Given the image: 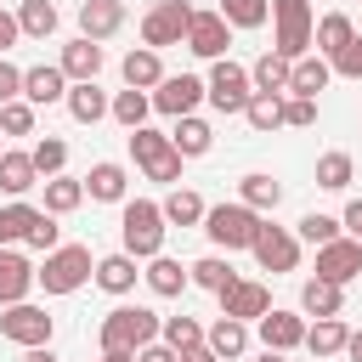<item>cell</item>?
I'll return each mask as SVG.
<instances>
[{
    "mask_svg": "<svg viewBox=\"0 0 362 362\" xmlns=\"http://www.w3.org/2000/svg\"><path fill=\"white\" fill-rule=\"evenodd\" d=\"M181 362H221V356H215V351H209V345H198V351H187V356H181Z\"/></svg>",
    "mask_w": 362,
    "mask_h": 362,
    "instance_id": "6f0895ef",
    "label": "cell"
},
{
    "mask_svg": "<svg viewBox=\"0 0 362 362\" xmlns=\"http://www.w3.org/2000/svg\"><path fill=\"white\" fill-rule=\"evenodd\" d=\"M209 90H204V79L198 74H164V85L153 90V107L158 113H170V119H187V113H198V102H204Z\"/></svg>",
    "mask_w": 362,
    "mask_h": 362,
    "instance_id": "7c38bea8",
    "label": "cell"
},
{
    "mask_svg": "<svg viewBox=\"0 0 362 362\" xmlns=\"http://www.w3.org/2000/svg\"><path fill=\"white\" fill-rule=\"evenodd\" d=\"M170 141H175V153H181V158H204V153L215 147V130H209V119H198V113H187V119H175V130H170Z\"/></svg>",
    "mask_w": 362,
    "mask_h": 362,
    "instance_id": "484cf974",
    "label": "cell"
},
{
    "mask_svg": "<svg viewBox=\"0 0 362 362\" xmlns=\"http://www.w3.org/2000/svg\"><path fill=\"white\" fill-rule=\"evenodd\" d=\"M136 277H141V272H136V255H124V249L96 260V288H107V294H130Z\"/></svg>",
    "mask_w": 362,
    "mask_h": 362,
    "instance_id": "4316f807",
    "label": "cell"
},
{
    "mask_svg": "<svg viewBox=\"0 0 362 362\" xmlns=\"http://www.w3.org/2000/svg\"><path fill=\"white\" fill-rule=\"evenodd\" d=\"M164 232H170V221H164V209H158L153 198H124V204H119V238H124V255H136V260L164 255Z\"/></svg>",
    "mask_w": 362,
    "mask_h": 362,
    "instance_id": "6da1fadb",
    "label": "cell"
},
{
    "mask_svg": "<svg viewBox=\"0 0 362 362\" xmlns=\"http://www.w3.org/2000/svg\"><path fill=\"white\" fill-rule=\"evenodd\" d=\"M260 345H266V351H294V345H305V317L272 305V311L260 317Z\"/></svg>",
    "mask_w": 362,
    "mask_h": 362,
    "instance_id": "2e32d148",
    "label": "cell"
},
{
    "mask_svg": "<svg viewBox=\"0 0 362 362\" xmlns=\"http://www.w3.org/2000/svg\"><path fill=\"white\" fill-rule=\"evenodd\" d=\"M232 45V23L221 11H192V28H187V51L204 57V62H221Z\"/></svg>",
    "mask_w": 362,
    "mask_h": 362,
    "instance_id": "8fae6325",
    "label": "cell"
},
{
    "mask_svg": "<svg viewBox=\"0 0 362 362\" xmlns=\"http://www.w3.org/2000/svg\"><path fill=\"white\" fill-rule=\"evenodd\" d=\"M215 11H221L232 28H260V23L272 17V0H221Z\"/></svg>",
    "mask_w": 362,
    "mask_h": 362,
    "instance_id": "f6af8a7d",
    "label": "cell"
},
{
    "mask_svg": "<svg viewBox=\"0 0 362 362\" xmlns=\"http://www.w3.org/2000/svg\"><path fill=\"white\" fill-rule=\"evenodd\" d=\"M351 40H356V23H351L345 11H328V17L317 23V40H311V45H317V57H328V62H334Z\"/></svg>",
    "mask_w": 362,
    "mask_h": 362,
    "instance_id": "f1b7e54d",
    "label": "cell"
},
{
    "mask_svg": "<svg viewBox=\"0 0 362 362\" xmlns=\"http://www.w3.org/2000/svg\"><path fill=\"white\" fill-rule=\"evenodd\" d=\"M204 90H209V107H215V113H243V107H249V96H255V79H249V68H243V62L221 57V62H209Z\"/></svg>",
    "mask_w": 362,
    "mask_h": 362,
    "instance_id": "52a82bcc",
    "label": "cell"
},
{
    "mask_svg": "<svg viewBox=\"0 0 362 362\" xmlns=\"http://www.w3.org/2000/svg\"><path fill=\"white\" fill-rule=\"evenodd\" d=\"M339 226H345V238H356V243H362V198H351V204H345Z\"/></svg>",
    "mask_w": 362,
    "mask_h": 362,
    "instance_id": "816d5d0a",
    "label": "cell"
},
{
    "mask_svg": "<svg viewBox=\"0 0 362 362\" xmlns=\"http://www.w3.org/2000/svg\"><path fill=\"white\" fill-rule=\"evenodd\" d=\"M158 209H164V221H170V226H204V215H209V204H204L192 187H175Z\"/></svg>",
    "mask_w": 362,
    "mask_h": 362,
    "instance_id": "836d02e7",
    "label": "cell"
},
{
    "mask_svg": "<svg viewBox=\"0 0 362 362\" xmlns=\"http://www.w3.org/2000/svg\"><path fill=\"white\" fill-rule=\"evenodd\" d=\"M34 283H40V272L28 266V255H17V249H0V305H23Z\"/></svg>",
    "mask_w": 362,
    "mask_h": 362,
    "instance_id": "ac0fdd59",
    "label": "cell"
},
{
    "mask_svg": "<svg viewBox=\"0 0 362 362\" xmlns=\"http://www.w3.org/2000/svg\"><path fill=\"white\" fill-rule=\"evenodd\" d=\"M147 113H153V90H130V85H124V90L113 96V113H107V119H119L124 130H141Z\"/></svg>",
    "mask_w": 362,
    "mask_h": 362,
    "instance_id": "8d00e7d4",
    "label": "cell"
},
{
    "mask_svg": "<svg viewBox=\"0 0 362 362\" xmlns=\"http://www.w3.org/2000/svg\"><path fill=\"white\" fill-rule=\"evenodd\" d=\"M17 28H23L28 40H51V34H57V6H51V0H23V6H17Z\"/></svg>",
    "mask_w": 362,
    "mask_h": 362,
    "instance_id": "ab89813d",
    "label": "cell"
},
{
    "mask_svg": "<svg viewBox=\"0 0 362 362\" xmlns=\"http://www.w3.org/2000/svg\"><path fill=\"white\" fill-rule=\"evenodd\" d=\"M57 68L68 74V85H85V79H96V74H102V45L79 34V40H68V45H62Z\"/></svg>",
    "mask_w": 362,
    "mask_h": 362,
    "instance_id": "d6986e66",
    "label": "cell"
},
{
    "mask_svg": "<svg viewBox=\"0 0 362 362\" xmlns=\"http://www.w3.org/2000/svg\"><path fill=\"white\" fill-rule=\"evenodd\" d=\"M23 362H57V351L51 345H34V351H23Z\"/></svg>",
    "mask_w": 362,
    "mask_h": 362,
    "instance_id": "9f6ffc18",
    "label": "cell"
},
{
    "mask_svg": "<svg viewBox=\"0 0 362 362\" xmlns=\"http://www.w3.org/2000/svg\"><path fill=\"white\" fill-rule=\"evenodd\" d=\"M0 334H6L11 345L34 351V345H51L57 317H51L45 305H34V300H23V305H0Z\"/></svg>",
    "mask_w": 362,
    "mask_h": 362,
    "instance_id": "ba28073f",
    "label": "cell"
},
{
    "mask_svg": "<svg viewBox=\"0 0 362 362\" xmlns=\"http://www.w3.org/2000/svg\"><path fill=\"white\" fill-rule=\"evenodd\" d=\"M272 311V288L266 283H249V277H238L226 294H221V317H238V322H260Z\"/></svg>",
    "mask_w": 362,
    "mask_h": 362,
    "instance_id": "5bb4252c",
    "label": "cell"
},
{
    "mask_svg": "<svg viewBox=\"0 0 362 362\" xmlns=\"http://www.w3.org/2000/svg\"><path fill=\"white\" fill-rule=\"evenodd\" d=\"M187 28H192V6H187V0H158V6L141 17V45H153V51L187 45Z\"/></svg>",
    "mask_w": 362,
    "mask_h": 362,
    "instance_id": "9c48e42d",
    "label": "cell"
},
{
    "mask_svg": "<svg viewBox=\"0 0 362 362\" xmlns=\"http://www.w3.org/2000/svg\"><path fill=\"white\" fill-rule=\"evenodd\" d=\"M79 204H85V181H74V175L45 181V215H74Z\"/></svg>",
    "mask_w": 362,
    "mask_h": 362,
    "instance_id": "f35d334b",
    "label": "cell"
},
{
    "mask_svg": "<svg viewBox=\"0 0 362 362\" xmlns=\"http://www.w3.org/2000/svg\"><path fill=\"white\" fill-rule=\"evenodd\" d=\"M141 277H147V288H153V294H158V300H175V294H181V288H187V283H192V272H187V266H181V260H170V255H153V260H147V272H141Z\"/></svg>",
    "mask_w": 362,
    "mask_h": 362,
    "instance_id": "cb8c5ba5",
    "label": "cell"
},
{
    "mask_svg": "<svg viewBox=\"0 0 362 362\" xmlns=\"http://www.w3.org/2000/svg\"><path fill=\"white\" fill-rule=\"evenodd\" d=\"M238 204H249L255 215H272V209L283 204V181H272L266 170H249V175L238 181Z\"/></svg>",
    "mask_w": 362,
    "mask_h": 362,
    "instance_id": "603a6c76",
    "label": "cell"
},
{
    "mask_svg": "<svg viewBox=\"0 0 362 362\" xmlns=\"http://www.w3.org/2000/svg\"><path fill=\"white\" fill-rule=\"evenodd\" d=\"M23 102L34 107H51V102H68V74L57 62H40V68H23Z\"/></svg>",
    "mask_w": 362,
    "mask_h": 362,
    "instance_id": "9a60e30c",
    "label": "cell"
},
{
    "mask_svg": "<svg viewBox=\"0 0 362 362\" xmlns=\"http://www.w3.org/2000/svg\"><path fill=\"white\" fill-rule=\"evenodd\" d=\"M124 28V0H79V34L85 40H113Z\"/></svg>",
    "mask_w": 362,
    "mask_h": 362,
    "instance_id": "e0dca14e",
    "label": "cell"
},
{
    "mask_svg": "<svg viewBox=\"0 0 362 362\" xmlns=\"http://www.w3.org/2000/svg\"><path fill=\"white\" fill-rule=\"evenodd\" d=\"M119 74H124L130 90H158V85H164V57H158L153 45H136V51H124Z\"/></svg>",
    "mask_w": 362,
    "mask_h": 362,
    "instance_id": "ffe728a7",
    "label": "cell"
},
{
    "mask_svg": "<svg viewBox=\"0 0 362 362\" xmlns=\"http://www.w3.org/2000/svg\"><path fill=\"white\" fill-rule=\"evenodd\" d=\"M28 187H40V170H34V158L6 147V158H0V192H6V198H23Z\"/></svg>",
    "mask_w": 362,
    "mask_h": 362,
    "instance_id": "4dcf8cb0",
    "label": "cell"
},
{
    "mask_svg": "<svg viewBox=\"0 0 362 362\" xmlns=\"http://www.w3.org/2000/svg\"><path fill=\"white\" fill-rule=\"evenodd\" d=\"M62 107H68L74 124H102V119L113 113V96H102L96 79H85V85H68V102H62Z\"/></svg>",
    "mask_w": 362,
    "mask_h": 362,
    "instance_id": "7402d4cb",
    "label": "cell"
},
{
    "mask_svg": "<svg viewBox=\"0 0 362 362\" xmlns=\"http://www.w3.org/2000/svg\"><path fill=\"white\" fill-rule=\"evenodd\" d=\"M102 362H136L130 351H102Z\"/></svg>",
    "mask_w": 362,
    "mask_h": 362,
    "instance_id": "680465c9",
    "label": "cell"
},
{
    "mask_svg": "<svg viewBox=\"0 0 362 362\" xmlns=\"http://www.w3.org/2000/svg\"><path fill=\"white\" fill-rule=\"evenodd\" d=\"M221 362H238L243 351H249V322H238V317H215L209 322V339H204Z\"/></svg>",
    "mask_w": 362,
    "mask_h": 362,
    "instance_id": "d4e9b609",
    "label": "cell"
},
{
    "mask_svg": "<svg viewBox=\"0 0 362 362\" xmlns=\"http://www.w3.org/2000/svg\"><path fill=\"white\" fill-rule=\"evenodd\" d=\"M243 119H249V130H277L283 124V96H272V90H255L249 96V107H243Z\"/></svg>",
    "mask_w": 362,
    "mask_h": 362,
    "instance_id": "b9f144b4",
    "label": "cell"
},
{
    "mask_svg": "<svg viewBox=\"0 0 362 362\" xmlns=\"http://www.w3.org/2000/svg\"><path fill=\"white\" fill-rule=\"evenodd\" d=\"M328 79H334L328 57H300L294 62V79H288V96H311L317 102V90H328Z\"/></svg>",
    "mask_w": 362,
    "mask_h": 362,
    "instance_id": "d6a6232c",
    "label": "cell"
},
{
    "mask_svg": "<svg viewBox=\"0 0 362 362\" xmlns=\"http://www.w3.org/2000/svg\"><path fill=\"white\" fill-rule=\"evenodd\" d=\"M339 305H345V288H339V283L305 277V288H300V311H305V317H339Z\"/></svg>",
    "mask_w": 362,
    "mask_h": 362,
    "instance_id": "83f0119b",
    "label": "cell"
},
{
    "mask_svg": "<svg viewBox=\"0 0 362 362\" xmlns=\"http://www.w3.org/2000/svg\"><path fill=\"white\" fill-rule=\"evenodd\" d=\"M0 158H6V136H0Z\"/></svg>",
    "mask_w": 362,
    "mask_h": 362,
    "instance_id": "94428289",
    "label": "cell"
},
{
    "mask_svg": "<svg viewBox=\"0 0 362 362\" xmlns=\"http://www.w3.org/2000/svg\"><path fill=\"white\" fill-rule=\"evenodd\" d=\"M249 79H255V90H272V96H288V79H294V62L288 57H277V51H266L255 68H249Z\"/></svg>",
    "mask_w": 362,
    "mask_h": 362,
    "instance_id": "1f68e13d",
    "label": "cell"
},
{
    "mask_svg": "<svg viewBox=\"0 0 362 362\" xmlns=\"http://www.w3.org/2000/svg\"><path fill=\"white\" fill-rule=\"evenodd\" d=\"M136 362H181V356H175L164 339H153V345H141V351H136Z\"/></svg>",
    "mask_w": 362,
    "mask_h": 362,
    "instance_id": "db71d44e",
    "label": "cell"
},
{
    "mask_svg": "<svg viewBox=\"0 0 362 362\" xmlns=\"http://www.w3.org/2000/svg\"><path fill=\"white\" fill-rule=\"evenodd\" d=\"M249 255H255V266H260V272L283 277V272H294V266H300V238H294L288 226H272V221H266Z\"/></svg>",
    "mask_w": 362,
    "mask_h": 362,
    "instance_id": "30bf717a",
    "label": "cell"
},
{
    "mask_svg": "<svg viewBox=\"0 0 362 362\" xmlns=\"http://www.w3.org/2000/svg\"><path fill=\"white\" fill-rule=\"evenodd\" d=\"M164 334V317L158 311H147V305H113L107 317H102V328H96V345L102 351H141V345H153Z\"/></svg>",
    "mask_w": 362,
    "mask_h": 362,
    "instance_id": "7a4b0ae2",
    "label": "cell"
},
{
    "mask_svg": "<svg viewBox=\"0 0 362 362\" xmlns=\"http://www.w3.org/2000/svg\"><path fill=\"white\" fill-rule=\"evenodd\" d=\"M158 339H164L175 356H187V351H198V345L209 339V328H204L198 317H187V311H181V317H164V334H158Z\"/></svg>",
    "mask_w": 362,
    "mask_h": 362,
    "instance_id": "e575fe53",
    "label": "cell"
},
{
    "mask_svg": "<svg viewBox=\"0 0 362 362\" xmlns=\"http://www.w3.org/2000/svg\"><path fill=\"white\" fill-rule=\"evenodd\" d=\"M17 96H23V68L0 57V107H6V102H17Z\"/></svg>",
    "mask_w": 362,
    "mask_h": 362,
    "instance_id": "f907efd6",
    "label": "cell"
},
{
    "mask_svg": "<svg viewBox=\"0 0 362 362\" xmlns=\"http://www.w3.org/2000/svg\"><path fill=\"white\" fill-rule=\"evenodd\" d=\"M345 339H351L345 317H317V322L305 328V351H311V356H339Z\"/></svg>",
    "mask_w": 362,
    "mask_h": 362,
    "instance_id": "f546056e",
    "label": "cell"
},
{
    "mask_svg": "<svg viewBox=\"0 0 362 362\" xmlns=\"http://www.w3.org/2000/svg\"><path fill=\"white\" fill-rule=\"evenodd\" d=\"M260 226H266V215H255L249 204H209V215H204L209 243L226 249V255H232V249H255Z\"/></svg>",
    "mask_w": 362,
    "mask_h": 362,
    "instance_id": "3957f363",
    "label": "cell"
},
{
    "mask_svg": "<svg viewBox=\"0 0 362 362\" xmlns=\"http://www.w3.org/2000/svg\"><path fill=\"white\" fill-rule=\"evenodd\" d=\"M255 362H283V351H260V356H255Z\"/></svg>",
    "mask_w": 362,
    "mask_h": 362,
    "instance_id": "91938a15",
    "label": "cell"
},
{
    "mask_svg": "<svg viewBox=\"0 0 362 362\" xmlns=\"http://www.w3.org/2000/svg\"><path fill=\"white\" fill-rule=\"evenodd\" d=\"M28 158H34V170L51 181V175H62V164H68V141H62V136H40V141L28 147Z\"/></svg>",
    "mask_w": 362,
    "mask_h": 362,
    "instance_id": "ee69618b",
    "label": "cell"
},
{
    "mask_svg": "<svg viewBox=\"0 0 362 362\" xmlns=\"http://www.w3.org/2000/svg\"><path fill=\"white\" fill-rule=\"evenodd\" d=\"M28 249H40V255H51V249H62V226H57V215H45L40 209V221L28 226V238H23Z\"/></svg>",
    "mask_w": 362,
    "mask_h": 362,
    "instance_id": "7dc6e473",
    "label": "cell"
},
{
    "mask_svg": "<svg viewBox=\"0 0 362 362\" xmlns=\"http://www.w3.org/2000/svg\"><path fill=\"white\" fill-rule=\"evenodd\" d=\"M90 277H96V260H90L85 243H62V249H51L45 266H40L45 294H74V288H85Z\"/></svg>",
    "mask_w": 362,
    "mask_h": 362,
    "instance_id": "8992f818",
    "label": "cell"
},
{
    "mask_svg": "<svg viewBox=\"0 0 362 362\" xmlns=\"http://www.w3.org/2000/svg\"><path fill=\"white\" fill-rule=\"evenodd\" d=\"M351 181H356V158L351 153H322L317 158V187L322 192H345Z\"/></svg>",
    "mask_w": 362,
    "mask_h": 362,
    "instance_id": "74e56055",
    "label": "cell"
},
{
    "mask_svg": "<svg viewBox=\"0 0 362 362\" xmlns=\"http://www.w3.org/2000/svg\"><path fill=\"white\" fill-rule=\"evenodd\" d=\"M328 68H334L339 79H356V85H362V34H356V40H351V45H345V51H339Z\"/></svg>",
    "mask_w": 362,
    "mask_h": 362,
    "instance_id": "681fc988",
    "label": "cell"
},
{
    "mask_svg": "<svg viewBox=\"0 0 362 362\" xmlns=\"http://www.w3.org/2000/svg\"><path fill=\"white\" fill-rule=\"evenodd\" d=\"M124 192H130V170H124V164H113V158L90 164V175H85V198H96V204H124Z\"/></svg>",
    "mask_w": 362,
    "mask_h": 362,
    "instance_id": "44dd1931",
    "label": "cell"
},
{
    "mask_svg": "<svg viewBox=\"0 0 362 362\" xmlns=\"http://www.w3.org/2000/svg\"><path fill=\"white\" fill-rule=\"evenodd\" d=\"M317 277H328V283H351V277H362V243L356 238H334V243H322L317 249Z\"/></svg>",
    "mask_w": 362,
    "mask_h": 362,
    "instance_id": "4fadbf2b",
    "label": "cell"
},
{
    "mask_svg": "<svg viewBox=\"0 0 362 362\" xmlns=\"http://www.w3.org/2000/svg\"><path fill=\"white\" fill-rule=\"evenodd\" d=\"M272 23H277V57L300 62L311 57V40H317V17H311V0H272Z\"/></svg>",
    "mask_w": 362,
    "mask_h": 362,
    "instance_id": "5b68a950",
    "label": "cell"
},
{
    "mask_svg": "<svg viewBox=\"0 0 362 362\" xmlns=\"http://www.w3.org/2000/svg\"><path fill=\"white\" fill-rule=\"evenodd\" d=\"M283 124L311 130V124H317V102H311V96H283Z\"/></svg>",
    "mask_w": 362,
    "mask_h": 362,
    "instance_id": "c3c4849f",
    "label": "cell"
},
{
    "mask_svg": "<svg viewBox=\"0 0 362 362\" xmlns=\"http://www.w3.org/2000/svg\"><path fill=\"white\" fill-rule=\"evenodd\" d=\"M345 356H351V362H362V328H351V339H345Z\"/></svg>",
    "mask_w": 362,
    "mask_h": 362,
    "instance_id": "11a10c76",
    "label": "cell"
},
{
    "mask_svg": "<svg viewBox=\"0 0 362 362\" xmlns=\"http://www.w3.org/2000/svg\"><path fill=\"white\" fill-rule=\"evenodd\" d=\"M0 136H34V102H6L0 107Z\"/></svg>",
    "mask_w": 362,
    "mask_h": 362,
    "instance_id": "bcb514c9",
    "label": "cell"
},
{
    "mask_svg": "<svg viewBox=\"0 0 362 362\" xmlns=\"http://www.w3.org/2000/svg\"><path fill=\"white\" fill-rule=\"evenodd\" d=\"M34 221H40V209H34V204H23V198H11V204L0 209V249H11V243H23Z\"/></svg>",
    "mask_w": 362,
    "mask_h": 362,
    "instance_id": "60d3db41",
    "label": "cell"
},
{
    "mask_svg": "<svg viewBox=\"0 0 362 362\" xmlns=\"http://www.w3.org/2000/svg\"><path fill=\"white\" fill-rule=\"evenodd\" d=\"M294 238H300V243H311V249H322V243H334V238H345V226H339L334 215H322V209H311V215H300V226H294Z\"/></svg>",
    "mask_w": 362,
    "mask_h": 362,
    "instance_id": "7bdbcfd3",
    "label": "cell"
},
{
    "mask_svg": "<svg viewBox=\"0 0 362 362\" xmlns=\"http://www.w3.org/2000/svg\"><path fill=\"white\" fill-rule=\"evenodd\" d=\"M187 272H192V283H198V288H209L215 300H221V294H226V288L238 283V272H232V260H221V255H204V260H192Z\"/></svg>",
    "mask_w": 362,
    "mask_h": 362,
    "instance_id": "d590c367",
    "label": "cell"
},
{
    "mask_svg": "<svg viewBox=\"0 0 362 362\" xmlns=\"http://www.w3.org/2000/svg\"><path fill=\"white\" fill-rule=\"evenodd\" d=\"M130 158H136V170L147 175V181H164V187H175L181 181V153H175V141L164 136V130H130Z\"/></svg>",
    "mask_w": 362,
    "mask_h": 362,
    "instance_id": "277c9868",
    "label": "cell"
},
{
    "mask_svg": "<svg viewBox=\"0 0 362 362\" xmlns=\"http://www.w3.org/2000/svg\"><path fill=\"white\" fill-rule=\"evenodd\" d=\"M17 34H23V28H17V11H6V6H0V57L17 45Z\"/></svg>",
    "mask_w": 362,
    "mask_h": 362,
    "instance_id": "f5cc1de1",
    "label": "cell"
}]
</instances>
